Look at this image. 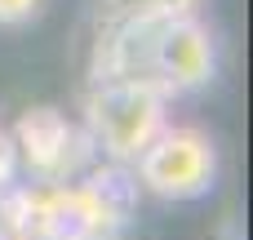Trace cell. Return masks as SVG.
<instances>
[{
  "instance_id": "5b68a950",
  "label": "cell",
  "mask_w": 253,
  "mask_h": 240,
  "mask_svg": "<svg viewBox=\"0 0 253 240\" xmlns=\"http://www.w3.org/2000/svg\"><path fill=\"white\" fill-rule=\"evenodd\" d=\"M9 138H13L18 174L27 178H76L89 165H98V151L84 125L58 107H27L13 120Z\"/></svg>"
},
{
  "instance_id": "277c9868",
  "label": "cell",
  "mask_w": 253,
  "mask_h": 240,
  "mask_svg": "<svg viewBox=\"0 0 253 240\" xmlns=\"http://www.w3.org/2000/svg\"><path fill=\"white\" fill-rule=\"evenodd\" d=\"M129 174H133L138 192H147L156 200H169V205L200 200L218 183V147H213V138L205 129L169 120L138 151V160L129 165Z\"/></svg>"
},
{
  "instance_id": "3957f363",
  "label": "cell",
  "mask_w": 253,
  "mask_h": 240,
  "mask_svg": "<svg viewBox=\"0 0 253 240\" xmlns=\"http://www.w3.org/2000/svg\"><path fill=\"white\" fill-rule=\"evenodd\" d=\"M80 125L89 134L98 160L129 169L138 160V151L169 125V98L138 80L89 76L84 102H80Z\"/></svg>"
},
{
  "instance_id": "8992f818",
  "label": "cell",
  "mask_w": 253,
  "mask_h": 240,
  "mask_svg": "<svg viewBox=\"0 0 253 240\" xmlns=\"http://www.w3.org/2000/svg\"><path fill=\"white\" fill-rule=\"evenodd\" d=\"M200 0H98V18H116V13H178V9H196Z\"/></svg>"
},
{
  "instance_id": "ba28073f",
  "label": "cell",
  "mask_w": 253,
  "mask_h": 240,
  "mask_svg": "<svg viewBox=\"0 0 253 240\" xmlns=\"http://www.w3.org/2000/svg\"><path fill=\"white\" fill-rule=\"evenodd\" d=\"M13 183H18V156H13V138H9V129L0 125V196H4Z\"/></svg>"
},
{
  "instance_id": "7a4b0ae2",
  "label": "cell",
  "mask_w": 253,
  "mask_h": 240,
  "mask_svg": "<svg viewBox=\"0 0 253 240\" xmlns=\"http://www.w3.org/2000/svg\"><path fill=\"white\" fill-rule=\"evenodd\" d=\"M138 183L98 160L76 178H27L0 196V223L18 240H129Z\"/></svg>"
},
{
  "instance_id": "6da1fadb",
  "label": "cell",
  "mask_w": 253,
  "mask_h": 240,
  "mask_svg": "<svg viewBox=\"0 0 253 240\" xmlns=\"http://www.w3.org/2000/svg\"><path fill=\"white\" fill-rule=\"evenodd\" d=\"M89 76L138 80L173 102L218 76V40L196 9L116 13L98 22Z\"/></svg>"
},
{
  "instance_id": "9c48e42d",
  "label": "cell",
  "mask_w": 253,
  "mask_h": 240,
  "mask_svg": "<svg viewBox=\"0 0 253 240\" xmlns=\"http://www.w3.org/2000/svg\"><path fill=\"white\" fill-rule=\"evenodd\" d=\"M0 240H18V236H13V232H9V227H4V223H0Z\"/></svg>"
},
{
  "instance_id": "52a82bcc",
  "label": "cell",
  "mask_w": 253,
  "mask_h": 240,
  "mask_svg": "<svg viewBox=\"0 0 253 240\" xmlns=\"http://www.w3.org/2000/svg\"><path fill=\"white\" fill-rule=\"evenodd\" d=\"M49 0H0V27H22L44 13Z\"/></svg>"
}]
</instances>
